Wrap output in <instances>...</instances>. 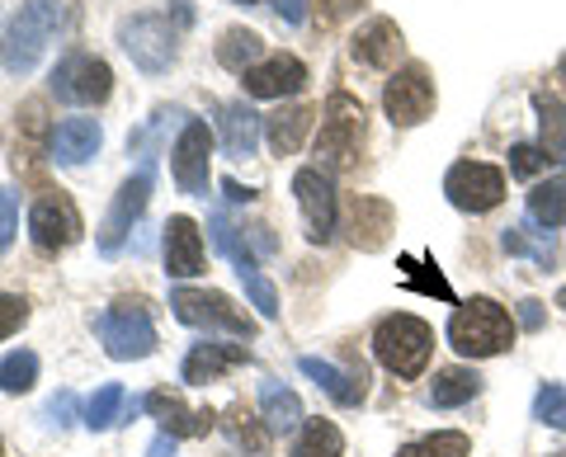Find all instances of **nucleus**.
I'll list each match as a JSON object with an SVG mask.
<instances>
[{"instance_id":"2eb2a0df","label":"nucleus","mask_w":566,"mask_h":457,"mask_svg":"<svg viewBox=\"0 0 566 457\" xmlns=\"http://www.w3.org/2000/svg\"><path fill=\"white\" fill-rule=\"evenodd\" d=\"M245 95L251 99H283V95H297L307 85V66L289 57V52H279V57H264L260 66H251V72L241 76Z\"/></svg>"},{"instance_id":"412c9836","label":"nucleus","mask_w":566,"mask_h":457,"mask_svg":"<svg viewBox=\"0 0 566 457\" xmlns=\"http://www.w3.org/2000/svg\"><path fill=\"white\" fill-rule=\"evenodd\" d=\"M99 142H104V132H99L95 118H66V123L52 128V151L48 156L57 166H85L99 151Z\"/></svg>"},{"instance_id":"bb28decb","label":"nucleus","mask_w":566,"mask_h":457,"mask_svg":"<svg viewBox=\"0 0 566 457\" xmlns=\"http://www.w3.org/2000/svg\"><path fill=\"white\" fill-rule=\"evenodd\" d=\"M534 114H538V147L566 166V104L547 91H534Z\"/></svg>"},{"instance_id":"7c9ffc66","label":"nucleus","mask_w":566,"mask_h":457,"mask_svg":"<svg viewBox=\"0 0 566 457\" xmlns=\"http://www.w3.org/2000/svg\"><path fill=\"white\" fill-rule=\"evenodd\" d=\"M528 217L547 226V232L566 226V174H557V180H547V184H534V193H528Z\"/></svg>"},{"instance_id":"dca6fc26","label":"nucleus","mask_w":566,"mask_h":457,"mask_svg":"<svg viewBox=\"0 0 566 457\" xmlns=\"http://www.w3.org/2000/svg\"><path fill=\"white\" fill-rule=\"evenodd\" d=\"M142 406L151 411V419L161 425V434H175V438H203L212 425H218V415H212L208 406H203V411H189L180 396L166 392V386H161V392H147V396H142Z\"/></svg>"},{"instance_id":"c756f323","label":"nucleus","mask_w":566,"mask_h":457,"mask_svg":"<svg viewBox=\"0 0 566 457\" xmlns=\"http://www.w3.org/2000/svg\"><path fill=\"white\" fill-rule=\"evenodd\" d=\"M476 392H482V378H476L472 368H444V373H434L430 406L453 411V406H463V401H472Z\"/></svg>"},{"instance_id":"9d476101","label":"nucleus","mask_w":566,"mask_h":457,"mask_svg":"<svg viewBox=\"0 0 566 457\" xmlns=\"http://www.w3.org/2000/svg\"><path fill=\"white\" fill-rule=\"evenodd\" d=\"M170 170H175V184L189 199H203L208 193V180H212V132L203 118H189L185 132L175 137L170 147Z\"/></svg>"},{"instance_id":"a211bd4d","label":"nucleus","mask_w":566,"mask_h":457,"mask_svg":"<svg viewBox=\"0 0 566 457\" xmlns=\"http://www.w3.org/2000/svg\"><path fill=\"white\" fill-rule=\"evenodd\" d=\"M349 57L359 66H374V72H387L401 57V29L392 20H368L349 39Z\"/></svg>"},{"instance_id":"473e14b6","label":"nucleus","mask_w":566,"mask_h":457,"mask_svg":"<svg viewBox=\"0 0 566 457\" xmlns=\"http://www.w3.org/2000/svg\"><path fill=\"white\" fill-rule=\"evenodd\" d=\"M401 288H416L424 297H439V302H453V288L444 284V274L434 269V259H416V255H401Z\"/></svg>"},{"instance_id":"f257e3e1","label":"nucleus","mask_w":566,"mask_h":457,"mask_svg":"<svg viewBox=\"0 0 566 457\" xmlns=\"http://www.w3.org/2000/svg\"><path fill=\"white\" fill-rule=\"evenodd\" d=\"M449 344L463 359H495L515 344V321L501 302L472 297V302H458V311L449 316Z\"/></svg>"},{"instance_id":"393cba45","label":"nucleus","mask_w":566,"mask_h":457,"mask_svg":"<svg viewBox=\"0 0 566 457\" xmlns=\"http://www.w3.org/2000/svg\"><path fill=\"white\" fill-rule=\"evenodd\" d=\"M260 419L270 434H293L303 429V401H297V392H289L283 382H264L260 386Z\"/></svg>"},{"instance_id":"58836bf2","label":"nucleus","mask_w":566,"mask_h":457,"mask_svg":"<svg viewBox=\"0 0 566 457\" xmlns=\"http://www.w3.org/2000/svg\"><path fill=\"white\" fill-rule=\"evenodd\" d=\"M534 419H538V425L566 429V386H553V382L543 386L538 401H534Z\"/></svg>"},{"instance_id":"4c0bfd02","label":"nucleus","mask_w":566,"mask_h":457,"mask_svg":"<svg viewBox=\"0 0 566 457\" xmlns=\"http://www.w3.org/2000/svg\"><path fill=\"white\" fill-rule=\"evenodd\" d=\"M20 128H24V156H43V137H48V151H52V132H48V104L43 99H29L20 109Z\"/></svg>"},{"instance_id":"5fc2aeb1","label":"nucleus","mask_w":566,"mask_h":457,"mask_svg":"<svg viewBox=\"0 0 566 457\" xmlns=\"http://www.w3.org/2000/svg\"><path fill=\"white\" fill-rule=\"evenodd\" d=\"M0 457H6V444H0Z\"/></svg>"},{"instance_id":"864d4df0","label":"nucleus","mask_w":566,"mask_h":457,"mask_svg":"<svg viewBox=\"0 0 566 457\" xmlns=\"http://www.w3.org/2000/svg\"><path fill=\"white\" fill-rule=\"evenodd\" d=\"M237 6H260V0H237Z\"/></svg>"},{"instance_id":"1a4fd4ad","label":"nucleus","mask_w":566,"mask_h":457,"mask_svg":"<svg viewBox=\"0 0 566 457\" xmlns=\"http://www.w3.org/2000/svg\"><path fill=\"white\" fill-rule=\"evenodd\" d=\"M81 232H85V222H81L76 203H71L62 189H48V193L33 199V208H29V236H33V245H39L43 255H57V251H66V245H76Z\"/></svg>"},{"instance_id":"c9c22d12","label":"nucleus","mask_w":566,"mask_h":457,"mask_svg":"<svg viewBox=\"0 0 566 457\" xmlns=\"http://www.w3.org/2000/svg\"><path fill=\"white\" fill-rule=\"evenodd\" d=\"M237 274H241V288H245V297H251V307L264 316V321H274L279 316V293H274V284L260 274V265L255 259H237Z\"/></svg>"},{"instance_id":"4468645a","label":"nucleus","mask_w":566,"mask_h":457,"mask_svg":"<svg viewBox=\"0 0 566 457\" xmlns=\"http://www.w3.org/2000/svg\"><path fill=\"white\" fill-rule=\"evenodd\" d=\"M293 193H297V208H303V226H307V241H331L335 232V180L326 170H297L293 174Z\"/></svg>"},{"instance_id":"6e6d98bb","label":"nucleus","mask_w":566,"mask_h":457,"mask_svg":"<svg viewBox=\"0 0 566 457\" xmlns=\"http://www.w3.org/2000/svg\"><path fill=\"white\" fill-rule=\"evenodd\" d=\"M553 457H566V453H553Z\"/></svg>"},{"instance_id":"c03bdc74","label":"nucleus","mask_w":566,"mask_h":457,"mask_svg":"<svg viewBox=\"0 0 566 457\" xmlns=\"http://www.w3.org/2000/svg\"><path fill=\"white\" fill-rule=\"evenodd\" d=\"M368 0H322V20L326 24H340V20H349L354 10H364Z\"/></svg>"},{"instance_id":"aec40b11","label":"nucleus","mask_w":566,"mask_h":457,"mask_svg":"<svg viewBox=\"0 0 566 457\" xmlns=\"http://www.w3.org/2000/svg\"><path fill=\"white\" fill-rule=\"evenodd\" d=\"M245 363V344H193L185 363H180V378L189 386H208V382H218L222 373H232V368Z\"/></svg>"},{"instance_id":"f03ea898","label":"nucleus","mask_w":566,"mask_h":457,"mask_svg":"<svg viewBox=\"0 0 566 457\" xmlns=\"http://www.w3.org/2000/svg\"><path fill=\"white\" fill-rule=\"evenodd\" d=\"M57 24H62V0H24L6 29V39H0V66L10 76H29L43 62Z\"/></svg>"},{"instance_id":"79ce46f5","label":"nucleus","mask_w":566,"mask_h":457,"mask_svg":"<svg viewBox=\"0 0 566 457\" xmlns=\"http://www.w3.org/2000/svg\"><path fill=\"white\" fill-rule=\"evenodd\" d=\"M14 232H20V199H14V189H0V255L10 251Z\"/></svg>"},{"instance_id":"5701e85b","label":"nucleus","mask_w":566,"mask_h":457,"mask_svg":"<svg viewBox=\"0 0 566 457\" xmlns=\"http://www.w3.org/2000/svg\"><path fill=\"white\" fill-rule=\"evenodd\" d=\"M501 245H505V255H524V259H534L538 269H553L557 259H562V245H557V236L547 232V226H538L534 217L520 222V226H505Z\"/></svg>"},{"instance_id":"423d86ee","label":"nucleus","mask_w":566,"mask_h":457,"mask_svg":"<svg viewBox=\"0 0 566 457\" xmlns=\"http://www.w3.org/2000/svg\"><path fill=\"white\" fill-rule=\"evenodd\" d=\"M170 311H175V321H185L193 330H222V336H237V340H251L255 336V321L227 293L170 288Z\"/></svg>"},{"instance_id":"c85d7f7f","label":"nucleus","mask_w":566,"mask_h":457,"mask_svg":"<svg viewBox=\"0 0 566 457\" xmlns=\"http://www.w3.org/2000/svg\"><path fill=\"white\" fill-rule=\"evenodd\" d=\"M260 57H264V39H260V33H251V29H227V33H222L218 62L227 66V72L245 76L251 66H260Z\"/></svg>"},{"instance_id":"09e8293b","label":"nucleus","mask_w":566,"mask_h":457,"mask_svg":"<svg viewBox=\"0 0 566 457\" xmlns=\"http://www.w3.org/2000/svg\"><path fill=\"white\" fill-rule=\"evenodd\" d=\"M175 453V434H156V444H151V457H170Z\"/></svg>"},{"instance_id":"ea45409f","label":"nucleus","mask_w":566,"mask_h":457,"mask_svg":"<svg viewBox=\"0 0 566 457\" xmlns=\"http://www.w3.org/2000/svg\"><path fill=\"white\" fill-rule=\"evenodd\" d=\"M547 156L543 147H534V142H520V147H510V174H520V180H534L538 170H547Z\"/></svg>"},{"instance_id":"de8ad7c7","label":"nucleus","mask_w":566,"mask_h":457,"mask_svg":"<svg viewBox=\"0 0 566 457\" xmlns=\"http://www.w3.org/2000/svg\"><path fill=\"white\" fill-rule=\"evenodd\" d=\"M222 193H227L232 203H255V189H241L237 180H222Z\"/></svg>"},{"instance_id":"f8f14e48","label":"nucleus","mask_w":566,"mask_h":457,"mask_svg":"<svg viewBox=\"0 0 566 457\" xmlns=\"http://www.w3.org/2000/svg\"><path fill=\"white\" fill-rule=\"evenodd\" d=\"M147 203H151V161L142 166L133 180H123V189L114 193L109 213H104V222H99V251L104 255H118L123 251V241H128L137 217L147 213Z\"/></svg>"},{"instance_id":"a18cd8bd","label":"nucleus","mask_w":566,"mask_h":457,"mask_svg":"<svg viewBox=\"0 0 566 457\" xmlns=\"http://www.w3.org/2000/svg\"><path fill=\"white\" fill-rule=\"evenodd\" d=\"M48 415H52V425H71V415H76V396H71V392H62V396H52L48 401Z\"/></svg>"},{"instance_id":"39448f33","label":"nucleus","mask_w":566,"mask_h":457,"mask_svg":"<svg viewBox=\"0 0 566 457\" xmlns=\"http://www.w3.org/2000/svg\"><path fill=\"white\" fill-rule=\"evenodd\" d=\"M95 330H99L104 354L118 359V363L156 354V326H151L147 302H142V297H118V302L95 321Z\"/></svg>"},{"instance_id":"e433bc0d","label":"nucleus","mask_w":566,"mask_h":457,"mask_svg":"<svg viewBox=\"0 0 566 457\" xmlns=\"http://www.w3.org/2000/svg\"><path fill=\"white\" fill-rule=\"evenodd\" d=\"M222 425H227V434H232V444H237V448H251L255 457L264 453V444H270V429H264V419H255L245 406H232V411H227Z\"/></svg>"},{"instance_id":"49530a36","label":"nucleus","mask_w":566,"mask_h":457,"mask_svg":"<svg viewBox=\"0 0 566 457\" xmlns=\"http://www.w3.org/2000/svg\"><path fill=\"white\" fill-rule=\"evenodd\" d=\"M520 326H524V330H538V326H543V302H534V297H528V302H520Z\"/></svg>"},{"instance_id":"72a5a7b5","label":"nucleus","mask_w":566,"mask_h":457,"mask_svg":"<svg viewBox=\"0 0 566 457\" xmlns=\"http://www.w3.org/2000/svg\"><path fill=\"white\" fill-rule=\"evenodd\" d=\"M33 382H39V354L33 349H14V354L0 359V392L6 396H24Z\"/></svg>"},{"instance_id":"2f4dec72","label":"nucleus","mask_w":566,"mask_h":457,"mask_svg":"<svg viewBox=\"0 0 566 457\" xmlns=\"http://www.w3.org/2000/svg\"><path fill=\"white\" fill-rule=\"evenodd\" d=\"M293 457H345V438L331 419H303V434L293 444Z\"/></svg>"},{"instance_id":"cd10ccee","label":"nucleus","mask_w":566,"mask_h":457,"mask_svg":"<svg viewBox=\"0 0 566 457\" xmlns=\"http://www.w3.org/2000/svg\"><path fill=\"white\" fill-rule=\"evenodd\" d=\"M137 406H142V401H133L118 382H104L99 392L85 401V425H91V429H114L118 419H123V415H133Z\"/></svg>"},{"instance_id":"f3484780","label":"nucleus","mask_w":566,"mask_h":457,"mask_svg":"<svg viewBox=\"0 0 566 457\" xmlns=\"http://www.w3.org/2000/svg\"><path fill=\"white\" fill-rule=\"evenodd\" d=\"M297 368L322 386V392L335 401V406H359L364 401V392H368V378H364V363L359 368H335V363H326V359H316V354H303L297 359Z\"/></svg>"},{"instance_id":"a19ab883","label":"nucleus","mask_w":566,"mask_h":457,"mask_svg":"<svg viewBox=\"0 0 566 457\" xmlns=\"http://www.w3.org/2000/svg\"><path fill=\"white\" fill-rule=\"evenodd\" d=\"M29 321V302L20 293H0V340H10L14 330Z\"/></svg>"},{"instance_id":"37998d69","label":"nucleus","mask_w":566,"mask_h":457,"mask_svg":"<svg viewBox=\"0 0 566 457\" xmlns=\"http://www.w3.org/2000/svg\"><path fill=\"white\" fill-rule=\"evenodd\" d=\"M212 245H218L222 255H241V241H237V226L227 222V213H212Z\"/></svg>"},{"instance_id":"4be33fe9","label":"nucleus","mask_w":566,"mask_h":457,"mask_svg":"<svg viewBox=\"0 0 566 457\" xmlns=\"http://www.w3.org/2000/svg\"><path fill=\"white\" fill-rule=\"evenodd\" d=\"M218 128H222L227 156H255L260 132H264V118L245 99H237V104H222V109H218Z\"/></svg>"},{"instance_id":"20e7f679","label":"nucleus","mask_w":566,"mask_h":457,"mask_svg":"<svg viewBox=\"0 0 566 457\" xmlns=\"http://www.w3.org/2000/svg\"><path fill=\"white\" fill-rule=\"evenodd\" d=\"M364 151V104L335 91L326 99L322 109V132H316V156H322L326 174L331 170H354V161H359Z\"/></svg>"},{"instance_id":"6e6552de","label":"nucleus","mask_w":566,"mask_h":457,"mask_svg":"<svg viewBox=\"0 0 566 457\" xmlns=\"http://www.w3.org/2000/svg\"><path fill=\"white\" fill-rule=\"evenodd\" d=\"M118 43L133 57L137 72L161 76V72H170V62H175V43H180V33L170 29L166 14H137V20H128L118 29Z\"/></svg>"},{"instance_id":"a878e982","label":"nucleus","mask_w":566,"mask_h":457,"mask_svg":"<svg viewBox=\"0 0 566 457\" xmlns=\"http://www.w3.org/2000/svg\"><path fill=\"white\" fill-rule=\"evenodd\" d=\"M316 123V109H307V104H289V109H279L264 118V137H270V151L274 156H293L297 147H303L307 128Z\"/></svg>"},{"instance_id":"6ab92c4d","label":"nucleus","mask_w":566,"mask_h":457,"mask_svg":"<svg viewBox=\"0 0 566 457\" xmlns=\"http://www.w3.org/2000/svg\"><path fill=\"white\" fill-rule=\"evenodd\" d=\"M166 274L170 278L203 274V236H199V226H193V217L166 222Z\"/></svg>"},{"instance_id":"f704fd0d","label":"nucleus","mask_w":566,"mask_h":457,"mask_svg":"<svg viewBox=\"0 0 566 457\" xmlns=\"http://www.w3.org/2000/svg\"><path fill=\"white\" fill-rule=\"evenodd\" d=\"M472 453V438L458 434V429H439V434H424L416 444L397 448V457H468Z\"/></svg>"},{"instance_id":"8fccbe9b","label":"nucleus","mask_w":566,"mask_h":457,"mask_svg":"<svg viewBox=\"0 0 566 457\" xmlns=\"http://www.w3.org/2000/svg\"><path fill=\"white\" fill-rule=\"evenodd\" d=\"M279 10H283V20H293V24L303 20V0H289V6H279Z\"/></svg>"},{"instance_id":"0eeeda50","label":"nucleus","mask_w":566,"mask_h":457,"mask_svg":"<svg viewBox=\"0 0 566 457\" xmlns=\"http://www.w3.org/2000/svg\"><path fill=\"white\" fill-rule=\"evenodd\" d=\"M52 95L62 104H76V109H95L114 95V72L109 62L95 57V52H66L52 72Z\"/></svg>"},{"instance_id":"b1692460","label":"nucleus","mask_w":566,"mask_h":457,"mask_svg":"<svg viewBox=\"0 0 566 457\" xmlns=\"http://www.w3.org/2000/svg\"><path fill=\"white\" fill-rule=\"evenodd\" d=\"M387 232H392V203H382V199L349 203V241L359 245V251H378Z\"/></svg>"},{"instance_id":"3c124183","label":"nucleus","mask_w":566,"mask_h":457,"mask_svg":"<svg viewBox=\"0 0 566 457\" xmlns=\"http://www.w3.org/2000/svg\"><path fill=\"white\" fill-rule=\"evenodd\" d=\"M557 307H562V311H566V284H562V288H557Z\"/></svg>"},{"instance_id":"ddd939ff","label":"nucleus","mask_w":566,"mask_h":457,"mask_svg":"<svg viewBox=\"0 0 566 457\" xmlns=\"http://www.w3.org/2000/svg\"><path fill=\"white\" fill-rule=\"evenodd\" d=\"M382 109L387 118L397 123V128H416V123L430 118L434 109V81L424 66H401V72H392V81L382 85Z\"/></svg>"},{"instance_id":"7ed1b4c3","label":"nucleus","mask_w":566,"mask_h":457,"mask_svg":"<svg viewBox=\"0 0 566 457\" xmlns=\"http://www.w3.org/2000/svg\"><path fill=\"white\" fill-rule=\"evenodd\" d=\"M430 349H434V330L420 321V316H382L378 330H374V354L392 378H420L424 363H430Z\"/></svg>"},{"instance_id":"9b49d317","label":"nucleus","mask_w":566,"mask_h":457,"mask_svg":"<svg viewBox=\"0 0 566 457\" xmlns=\"http://www.w3.org/2000/svg\"><path fill=\"white\" fill-rule=\"evenodd\" d=\"M444 193L458 213H491L505 199V174L486 161H458L444 174Z\"/></svg>"},{"instance_id":"603ef678","label":"nucleus","mask_w":566,"mask_h":457,"mask_svg":"<svg viewBox=\"0 0 566 457\" xmlns=\"http://www.w3.org/2000/svg\"><path fill=\"white\" fill-rule=\"evenodd\" d=\"M557 81H562V85H566V57H562V66H557Z\"/></svg>"}]
</instances>
